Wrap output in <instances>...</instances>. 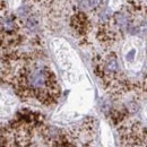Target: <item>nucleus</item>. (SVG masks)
<instances>
[{"instance_id":"obj_2","label":"nucleus","mask_w":147,"mask_h":147,"mask_svg":"<svg viewBox=\"0 0 147 147\" xmlns=\"http://www.w3.org/2000/svg\"><path fill=\"white\" fill-rule=\"evenodd\" d=\"M71 23L75 30L80 34H85L88 31L90 20L85 13H77L71 19Z\"/></svg>"},{"instance_id":"obj_3","label":"nucleus","mask_w":147,"mask_h":147,"mask_svg":"<svg viewBox=\"0 0 147 147\" xmlns=\"http://www.w3.org/2000/svg\"><path fill=\"white\" fill-rule=\"evenodd\" d=\"M101 0H80V7L86 10H92L98 7Z\"/></svg>"},{"instance_id":"obj_1","label":"nucleus","mask_w":147,"mask_h":147,"mask_svg":"<svg viewBox=\"0 0 147 147\" xmlns=\"http://www.w3.org/2000/svg\"><path fill=\"white\" fill-rule=\"evenodd\" d=\"M15 87L23 97H34L51 104L59 96V87L52 70L27 59L13 76Z\"/></svg>"},{"instance_id":"obj_5","label":"nucleus","mask_w":147,"mask_h":147,"mask_svg":"<svg viewBox=\"0 0 147 147\" xmlns=\"http://www.w3.org/2000/svg\"><path fill=\"white\" fill-rule=\"evenodd\" d=\"M34 1H37V2H42V1H45V0H34Z\"/></svg>"},{"instance_id":"obj_4","label":"nucleus","mask_w":147,"mask_h":147,"mask_svg":"<svg viewBox=\"0 0 147 147\" xmlns=\"http://www.w3.org/2000/svg\"><path fill=\"white\" fill-rule=\"evenodd\" d=\"M134 55H135V50H132V51L129 52V55H127V59H128V60H131V58H134Z\"/></svg>"}]
</instances>
